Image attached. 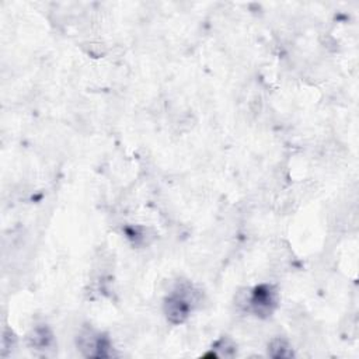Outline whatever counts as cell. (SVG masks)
Masks as SVG:
<instances>
[{
  "label": "cell",
  "instance_id": "6da1fadb",
  "mask_svg": "<svg viewBox=\"0 0 359 359\" xmlns=\"http://www.w3.org/2000/svg\"><path fill=\"white\" fill-rule=\"evenodd\" d=\"M194 306V290L191 286H178L165 300V314L171 323H182Z\"/></svg>",
  "mask_w": 359,
  "mask_h": 359
},
{
  "label": "cell",
  "instance_id": "7a4b0ae2",
  "mask_svg": "<svg viewBox=\"0 0 359 359\" xmlns=\"http://www.w3.org/2000/svg\"><path fill=\"white\" fill-rule=\"evenodd\" d=\"M250 306L257 316H271L276 306V293L269 285L257 286L250 296Z\"/></svg>",
  "mask_w": 359,
  "mask_h": 359
},
{
  "label": "cell",
  "instance_id": "3957f363",
  "mask_svg": "<svg viewBox=\"0 0 359 359\" xmlns=\"http://www.w3.org/2000/svg\"><path fill=\"white\" fill-rule=\"evenodd\" d=\"M268 353L272 358H290L293 355L292 348L287 345V342L285 339L276 338L269 344L268 348Z\"/></svg>",
  "mask_w": 359,
  "mask_h": 359
}]
</instances>
